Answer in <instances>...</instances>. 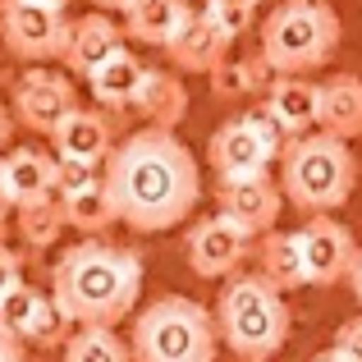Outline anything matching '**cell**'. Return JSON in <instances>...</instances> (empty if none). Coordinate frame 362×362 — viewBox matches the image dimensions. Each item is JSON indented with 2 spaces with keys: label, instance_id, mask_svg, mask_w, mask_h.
<instances>
[{
  "label": "cell",
  "instance_id": "83f0119b",
  "mask_svg": "<svg viewBox=\"0 0 362 362\" xmlns=\"http://www.w3.org/2000/svg\"><path fill=\"white\" fill-rule=\"evenodd\" d=\"M37 303H42V289H33V284H14V289L5 293V303H0V326L14 330V335L23 339L28 326H33Z\"/></svg>",
  "mask_w": 362,
  "mask_h": 362
},
{
  "label": "cell",
  "instance_id": "ffe728a7",
  "mask_svg": "<svg viewBox=\"0 0 362 362\" xmlns=\"http://www.w3.org/2000/svg\"><path fill=\"white\" fill-rule=\"evenodd\" d=\"M321 133L349 142L362 133V78L358 74H335V78L321 83Z\"/></svg>",
  "mask_w": 362,
  "mask_h": 362
},
{
  "label": "cell",
  "instance_id": "ab89813d",
  "mask_svg": "<svg viewBox=\"0 0 362 362\" xmlns=\"http://www.w3.org/2000/svg\"><path fill=\"white\" fill-rule=\"evenodd\" d=\"M37 5H51V9H64L69 0H37Z\"/></svg>",
  "mask_w": 362,
  "mask_h": 362
},
{
  "label": "cell",
  "instance_id": "9a60e30c",
  "mask_svg": "<svg viewBox=\"0 0 362 362\" xmlns=\"http://www.w3.org/2000/svg\"><path fill=\"white\" fill-rule=\"evenodd\" d=\"M115 51H124V28L110 14L92 9V14H83V18H69V42H64V55H60L69 74L92 78Z\"/></svg>",
  "mask_w": 362,
  "mask_h": 362
},
{
  "label": "cell",
  "instance_id": "ba28073f",
  "mask_svg": "<svg viewBox=\"0 0 362 362\" xmlns=\"http://www.w3.org/2000/svg\"><path fill=\"white\" fill-rule=\"evenodd\" d=\"M252 234L243 230V225H234L230 216H202V221L188 230L184 239V257H188V271L202 275V280H230V275H239L243 257L252 252Z\"/></svg>",
  "mask_w": 362,
  "mask_h": 362
},
{
  "label": "cell",
  "instance_id": "2e32d148",
  "mask_svg": "<svg viewBox=\"0 0 362 362\" xmlns=\"http://www.w3.org/2000/svg\"><path fill=\"white\" fill-rule=\"evenodd\" d=\"M51 147H55V156H64V160H83V165L101 170L110 160V151H115V129H110V119L101 115V110L78 106L51 133Z\"/></svg>",
  "mask_w": 362,
  "mask_h": 362
},
{
  "label": "cell",
  "instance_id": "60d3db41",
  "mask_svg": "<svg viewBox=\"0 0 362 362\" xmlns=\"http://www.w3.org/2000/svg\"><path fill=\"white\" fill-rule=\"evenodd\" d=\"M239 362H243V358H239Z\"/></svg>",
  "mask_w": 362,
  "mask_h": 362
},
{
  "label": "cell",
  "instance_id": "7c38bea8",
  "mask_svg": "<svg viewBox=\"0 0 362 362\" xmlns=\"http://www.w3.org/2000/svg\"><path fill=\"white\" fill-rule=\"evenodd\" d=\"M206 160H211L216 179H252V175H266V165L280 160V156H275V151L257 138L252 124L239 115V119H225L221 129L211 133Z\"/></svg>",
  "mask_w": 362,
  "mask_h": 362
},
{
  "label": "cell",
  "instance_id": "4dcf8cb0",
  "mask_svg": "<svg viewBox=\"0 0 362 362\" xmlns=\"http://www.w3.org/2000/svg\"><path fill=\"white\" fill-rule=\"evenodd\" d=\"M335 349H339V354H349L354 362H362V317H354V321H344V326H339Z\"/></svg>",
  "mask_w": 362,
  "mask_h": 362
},
{
  "label": "cell",
  "instance_id": "1f68e13d",
  "mask_svg": "<svg viewBox=\"0 0 362 362\" xmlns=\"http://www.w3.org/2000/svg\"><path fill=\"white\" fill-rule=\"evenodd\" d=\"M14 284H23V262H18V252L0 247V303H5V293L14 289Z\"/></svg>",
  "mask_w": 362,
  "mask_h": 362
},
{
  "label": "cell",
  "instance_id": "d6a6232c",
  "mask_svg": "<svg viewBox=\"0 0 362 362\" xmlns=\"http://www.w3.org/2000/svg\"><path fill=\"white\" fill-rule=\"evenodd\" d=\"M0 362H28L23 339H18L14 330H5V326H0Z\"/></svg>",
  "mask_w": 362,
  "mask_h": 362
},
{
  "label": "cell",
  "instance_id": "ac0fdd59",
  "mask_svg": "<svg viewBox=\"0 0 362 362\" xmlns=\"http://www.w3.org/2000/svg\"><path fill=\"white\" fill-rule=\"evenodd\" d=\"M133 110L147 119V129H165L175 133L188 115V88L175 69H147L142 74V88L133 97Z\"/></svg>",
  "mask_w": 362,
  "mask_h": 362
},
{
  "label": "cell",
  "instance_id": "52a82bcc",
  "mask_svg": "<svg viewBox=\"0 0 362 362\" xmlns=\"http://www.w3.org/2000/svg\"><path fill=\"white\" fill-rule=\"evenodd\" d=\"M0 42L14 60L28 64L60 60L69 42V18L64 9L37 5V0H0Z\"/></svg>",
  "mask_w": 362,
  "mask_h": 362
},
{
  "label": "cell",
  "instance_id": "f1b7e54d",
  "mask_svg": "<svg viewBox=\"0 0 362 362\" xmlns=\"http://www.w3.org/2000/svg\"><path fill=\"white\" fill-rule=\"evenodd\" d=\"M97 179H101V170H97V165H83V160H64V156H55V197H69V193H78V188L97 184Z\"/></svg>",
  "mask_w": 362,
  "mask_h": 362
},
{
  "label": "cell",
  "instance_id": "5bb4252c",
  "mask_svg": "<svg viewBox=\"0 0 362 362\" xmlns=\"http://www.w3.org/2000/svg\"><path fill=\"white\" fill-rule=\"evenodd\" d=\"M55 197V156L37 147H9L0 156V202L5 206H28Z\"/></svg>",
  "mask_w": 362,
  "mask_h": 362
},
{
  "label": "cell",
  "instance_id": "cb8c5ba5",
  "mask_svg": "<svg viewBox=\"0 0 362 362\" xmlns=\"http://www.w3.org/2000/svg\"><path fill=\"white\" fill-rule=\"evenodd\" d=\"M275 83V69L262 60V51L247 55V60H225L211 74V97L216 101H247L257 92H266Z\"/></svg>",
  "mask_w": 362,
  "mask_h": 362
},
{
  "label": "cell",
  "instance_id": "8fae6325",
  "mask_svg": "<svg viewBox=\"0 0 362 362\" xmlns=\"http://www.w3.org/2000/svg\"><path fill=\"white\" fill-rule=\"evenodd\" d=\"M216 202H221V216H230L234 225H243L252 239L275 230L284 211V193L271 175H252V179H221L216 184Z\"/></svg>",
  "mask_w": 362,
  "mask_h": 362
},
{
  "label": "cell",
  "instance_id": "4316f807",
  "mask_svg": "<svg viewBox=\"0 0 362 362\" xmlns=\"http://www.w3.org/2000/svg\"><path fill=\"white\" fill-rule=\"evenodd\" d=\"M74 321H69V312L60 308V303L51 298V293H42V303H37V312H33V326H28V335H23V344H42V349H64L69 344V335H74Z\"/></svg>",
  "mask_w": 362,
  "mask_h": 362
},
{
  "label": "cell",
  "instance_id": "8992f818",
  "mask_svg": "<svg viewBox=\"0 0 362 362\" xmlns=\"http://www.w3.org/2000/svg\"><path fill=\"white\" fill-rule=\"evenodd\" d=\"M339 14L330 0H280L262 23V60L275 74H303L330 64L339 46Z\"/></svg>",
  "mask_w": 362,
  "mask_h": 362
},
{
  "label": "cell",
  "instance_id": "4fadbf2b",
  "mask_svg": "<svg viewBox=\"0 0 362 362\" xmlns=\"http://www.w3.org/2000/svg\"><path fill=\"white\" fill-rule=\"evenodd\" d=\"M230 46H234V37H225L221 23H216L206 9H193V14L184 18V28L170 37L165 55L179 74H206V78H211V74L230 60Z\"/></svg>",
  "mask_w": 362,
  "mask_h": 362
},
{
  "label": "cell",
  "instance_id": "6da1fadb",
  "mask_svg": "<svg viewBox=\"0 0 362 362\" xmlns=\"http://www.w3.org/2000/svg\"><path fill=\"white\" fill-rule=\"evenodd\" d=\"M119 225L133 234H165L193 216L202 197V170L193 151L165 129H138L115 142L110 160L101 165Z\"/></svg>",
  "mask_w": 362,
  "mask_h": 362
},
{
  "label": "cell",
  "instance_id": "e0dca14e",
  "mask_svg": "<svg viewBox=\"0 0 362 362\" xmlns=\"http://www.w3.org/2000/svg\"><path fill=\"white\" fill-rule=\"evenodd\" d=\"M266 110L289 138H303L321 119V83H308L303 74H275V83L266 88Z\"/></svg>",
  "mask_w": 362,
  "mask_h": 362
},
{
  "label": "cell",
  "instance_id": "8d00e7d4",
  "mask_svg": "<svg viewBox=\"0 0 362 362\" xmlns=\"http://www.w3.org/2000/svg\"><path fill=\"white\" fill-rule=\"evenodd\" d=\"M312 362H354V358H349V354H339V349L330 344V349H321V354L312 358Z\"/></svg>",
  "mask_w": 362,
  "mask_h": 362
},
{
  "label": "cell",
  "instance_id": "836d02e7",
  "mask_svg": "<svg viewBox=\"0 0 362 362\" xmlns=\"http://www.w3.org/2000/svg\"><path fill=\"white\" fill-rule=\"evenodd\" d=\"M262 0H206V9H243V14H257Z\"/></svg>",
  "mask_w": 362,
  "mask_h": 362
},
{
  "label": "cell",
  "instance_id": "7402d4cb",
  "mask_svg": "<svg viewBox=\"0 0 362 362\" xmlns=\"http://www.w3.org/2000/svg\"><path fill=\"white\" fill-rule=\"evenodd\" d=\"M142 74H147V64H142L133 51H115L88 78V88L106 110H133V97H138V88H142Z\"/></svg>",
  "mask_w": 362,
  "mask_h": 362
},
{
  "label": "cell",
  "instance_id": "603a6c76",
  "mask_svg": "<svg viewBox=\"0 0 362 362\" xmlns=\"http://www.w3.org/2000/svg\"><path fill=\"white\" fill-rule=\"evenodd\" d=\"M60 211H64V225H69V230H78L83 239H101V234H106L110 225H119L106 179H97V184L78 188V193L60 197Z\"/></svg>",
  "mask_w": 362,
  "mask_h": 362
},
{
  "label": "cell",
  "instance_id": "5b68a950",
  "mask_svg": "<svg viewBox=\"0 0 362 362\" xmlns=\"http://www.w3.org/2000/svg\"><path fill=\"white\" fill-rule=\"evenodd\" d=\"M129 349L133 362H216L221 354L216 312L184 293H165L133 317Z\"/></svg>",
  "mask_w": 362,
  "mask_h": 362
},
{
  "label": "cell",
  "instance_id": "277c9868",
  "mask_svg": "<svg viewBox=\"0 0 362 362\" xmlns=\"http://www.w3.org/2000/svg\"><path fill=\"white\" fill-rule=\"evenodd\" d=\"M289 303L262 275H230L216 298V330L221 344L243 362H266L289 339Z\"/></svg>",
  "mask_w": 362,
  "mask_h": 362
},
{
  "label": "cell",
  "instance_id": "74e56055",
  "mask_svg": "<svg viewBox=\"0 0 362 362\" xmlns=\"http://www.w3.org/2000/svg\"><path fill=\"white\" fill-rule=\"evenodd\" d=\"M0 247H9V206L0 202Z\"/></svg>",
  "mask_w": 362,
  "mask_h": 362
},
{
  "label": "cell",
  "instance_id": "44dd1931",
  "mask_svg": "<svg viewBox=\"0 0 362 362\" xmlns=\"http://www.w3.org/2000/svg\"><path fill=\"white\" fill-rule=\"evenodd\" d=\"M188 14H193L188 0H129V9H124V37L165 51L170 37L184 28Z\"/></svg>",
  "mask_w": 362,
  "mask_h": 362
},
{
  "label": "cell",
  "instance_id": "d4e9b609",
  "mask_svg": "<svg viewBox=\"0 0 362 362\" xmlns=\"http://www.w3.org/2000/svg\"><path fill=\"white\" fill-rule=\"evenodd\" d=\"M64 362H133V349L110 326H78L64 344Z\"/></svg>",
  "mask_w": 362,
  "mask_h": 362
},
{
  "label": "cell",
  "instance_id": "7a4b0ae2",
  "mask_svg": "<svg viewBox=\"0 0 362 362\" xmlns=\"http://www.w3.org/2000/svg\"><path fill=\"white\" fill-rule=\"evenodd\" d=\"M142 293V257L106 239H78L51 266V298L74 326H110L133 317Z\"/></svg>",
  "mask_w": 362,
  "mask_h": 362
},
{
  "label": "cell",
  "instance_id": "d590c367",
  "mask_svg": "<svg viewBox=\"0 0 362 362\" xmlns=\"http://www.w3.org/2000/svg\"><path fill=\"white\" fill-rule=\"evenodd\" d=\"M349 289H354V298L362 303V247H358V257H354V266H349Z\"/></svg>",
  "mask_w": 362,
  "mask_h": 362
},
{
  "label": "cell",
  "instance_id": "9c48e42d",
  "mask_svg": "<svg viewBox=\"0 0 362 362\" xmlns=\"http://www.w3.org/2000/svg\"><path fill=\"white\" fill-rule=\"evenodd\" d=\"M78 110V92L64 74L55 69H28L23 78L14 83V119L23 124L28 133H42L51 138L64 119Z\"/></svg>",
  "mask_w": 362,
  "mask_h": 362
},
{
  "label": "cell",
  "instance_id": "30bf717a",
  "mask_svg": "<svg viewBox=\"0 0 362 362\" xmlns=\"http://www.w3.org/2000/svg\"><path fill=\"white\" fill-rule=\"evenodd\" d=\"M303 243V266H308V284H339L349 280V266L358 257V243L349 234V225H339L335 216H308V225L298 230Z\"/></svg>",
  "mask_w": 362,
  "mask_h": 362
},
{
  "label": "cell",
  "instance_id": "f35d334b",
  "mask_svg": "<svg viewBox=\"0 0 362 362\" xmlns=\"http://www.w3.org/2000/svg\"><path fill=\"white\" fill-rule=\"evenodd\" d=\"M92 5H97L101 14H110V9H119V14H124V9H129V0H92Z\"/></svg>",
  "mask_w": 362,
  "mask_h": 362
},
{
  "label": "cell",
  "instance_id": "f546056e",
  "mask_svg": "<svg viewBox=\"0 0 362 362\" xmlns=\"http://www.w3.org/2000/svg\"><path fill=\"white\" fill-rule=\"evenodd\" d=\"M243 119L252 124V129H257V138H262L266 147H271L275 156H280V151H284V142H289V133H284V129H280V119H275L271 110H266V101H262V106H252Z\"/></svg>",
  "mask_w": 362,
  "mask_h": 362
},
{
  "label": "cell",
  "instance_id": "484cf974",
  "mask_svg": "<svg viewBox=\"0 0 362 362\" xmlns=\"http://www.w3.org/2000/svg\"><path fill=\"white\" fill-rule=\"evenodd\" d=\"M18 239H23L28 247H55L60 243V234L69 230L64 225V211H60V197H46V202H28V206H18Z\"/></svg>",
  "mask_w": 362,
  "mask_h": 362
},
{
  "label": "cell",
  "instance_id": "d6986e66",
  "mask_svg": "<svg viewBox=\"0 0 362 362\" xmlns=\"http://www.w3.org/2000/svg\"><path fill=\"white\" fill-rule=\"evenodd\" d=\"M257 275L266 284H275L280 293L289 289H303L308 284V266H303V243H298V230H271L257 239Z\"/></svg>",
  "mask_w": 362,
  "mask_h": 362
},
{
  "label": "cell",
  "instance_id": "e575fe53",
  "mask_svg": "<svg viewBox=\"0 0 362 362\" xmlns=\"http://www.w3.org/2000/svg\"><path fill=\"white\" fill-rule=\"evenodd\" d=\"M9 133H14V115H9V106L0 101V156H5V147H9Z\"/></svg>",
  "mask_w": 362,
  "mask_h": 362
},
{
  "label": "cell",
  "instance_id": "3957f363",
  "mask_svg": "<svg viewBox=\"0 0 362 362\" xmlns=\"http://www.w3.org/2000/svg\"><path fill=\"white\" fill-rule=\"evenodd\" d=\"M358 188V160L349 142L330 133H303L289 138L280 151V193L308 216H330L354 197Z\"/></svg>",
  "mask_w": 362,
  "mask_h": 362
}]
</instances>
